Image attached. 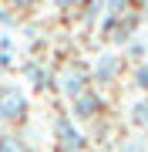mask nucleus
<instances>
[{
	"label": "nucleus",
	"mask_w": 148,
	"mask_h": 152,
	"mask_svg": "<svg viewBox=\"0 0 148 152\" xmlns=\"http://www.w3.org/2000/svg\"><path fill=\"white\" fill-rule=\"evenodd\" d=\"M27 108H30V102H27L24 85L0 81V122H20L27 115Z\"/></svg>",
	"instance_id": "1"
},
{
	"label": "nucleus",
	"mask_w": 148,
	"mask_h": 152,
	"mask_svg": "<svg viewBox=\"0 0 148 152\" xmlns=\"http://www.w3.org/2000/svg\"><path fill=\"white\" fill-rule=\"evenodd\" d=\"M54 139H57L61 152H81L84 149V135H81V129H77V122L71 115H57L54 118Z\"/></svg>",
	"instance_id": "2"
},
{
	"label": "nucleus",
	"mask_w": 148,
	"mask_h": 152,
	"mask_svg": "<svg viewBox=\"0 0 148 152\" xmlns=\"http://www.w3.org/2000/svg\"><path fill=\"white\" fill-rule=\"evenodd\" d=\"M54 85L61 88V95H64L67 102H74V98H81L84 91H88L91 75L84 68H67V71H61V78H54Z\"/></svg>",
	"instance_id": "3"
},
{
	"label": "nucleus",
	"mask_w": 148,
	"mask_h": 152,
	"mask_svg": "<svg viewBox=\"0 0 148 152\" xmlns=\"http://www.w3.org/2000/svg\"><path fill=\"white\" fill-rule=\"evenodd\" d=\"M118 71H121V54L118 51H104V54H98V61H94V68H91V81L111 85L118 78Z\"/></svg>",
	"instance_id": "4"
},
{
	"label": "nucleus",
	"mask_w": 148,
	"mask_h": 152,
	"mask_svg": "<svg viewBox=\"0 0 148 152\" xmlns=\"http://www.w3.org/2000/svg\"><path fill=\"white\" fill-rule=\"evenodd\" d=\"M104 108V98H101V91H94V88H88L81 98H74L71 102V118L74 122H81V118H94Z\"/></svg>",
	"instance_id": "5"
},
{
	"label": "nucleus",
	"mask_w": 148,
	"mask_h": 152,
	"mask_svg": "<svg viewBox=\"0 0 148 152\" xmlns=\"http://www.w3.org/2000/svg\"><path fill=\"white\" fill-rule=\"evenodd\" d=\"M24 75L34 81V88H40V91H47V88H54V75L44 68V64H37V61H27L24 64Z\"/></svg>",
	"instance_id": "6"
},
{
	"label": "nucleus",
	"mask_w": 148,
	"mask_h": 152,
	"mask_svg": "<svg viewBox=\"0 0 148 152\" xmlns=\"http://www.w3.org/2000/svg\"><path fill=\"white\" fill-rule=\"evenodd\" d=\"M138 27V14H125L121 20L115 24V34H111V41L115 44H125V41H131V34Z\"/></svg>",
	"instance_id": "7"
},
{
	"label": "nucleus",
	"mask_w": 148,
	"mask_h": 152,
	"mask_svg": "<svg viewBox=\"0 0 148 152\" xmlns=\"http://www.w3.org/2000/svg\"><path fill=\"white\" fill-rule=\"evenodd\" d=\"M128 122L138 125V129H148V95L138 98V102L131 105V112H128Z\"/></svg>",
	"instance_id": "8"
},
{
	"label": "nucleus",
	"mask_w": 148,
	"mask_h": 152,
	"mask_svg": "<svg viewBox=\"0 0 148 152\" xmlns=\"http://www.w3.org/2000/svg\"><path fill=\"white\" fill-rule=\"evenodd\" d=\"M0 152H30L27 145H24L20 135H10V132H4L0 135Z\"/></svg>",
	"instance_id": "9"
},
{
	"label": "nucleus",
	"mask_w": 148,
	"mask_h": 152,
	"mask_svg": "<svg viewBox=\"0 0 148 152\" xmlns=\"http://www.w3.org/2000/svg\"><path fill=\"white\" fill-rule=\"evenodd\" d=\"M131 85L138 88V91H148V61H142V64L135 68V75H131Z\"/></svg>",
	"instance_id": "10"
},
{
	"label": "nucleus",
	"mask_w": 148,
	"mask_h": 152,
	"mask_svg": "<svg viewBox=\"0 0 148 152\" xmlns=\"http://www.w3.org/2000/svg\"><path fill=\"white\" fill-rule=\"evenodd\" d=\"M118 152H148V145H145L142 139H128V142H121Z\"/></svg>",
	"instance_id": "11"
},
{
	"label": "nucleus",
	"mask_w": 148,
	"mask_h": 152,
	"mask_svg": "<svg viewBox=\"0 0 148 152\" xmlns=\"http://www.w3.org/2000/svg\"><path fill=\"white\" fill-rule=\"evenodd\" d=\"M0 24H14V17H10V10H4V7H0Z\"/></svg>",
	"instance_id": "12"
},
{
	"label": "nucleus",
	"mask_w": 148,
	"mask_h": 152,
	"mask_svg": "<svg viewBox=\"0 0 148 152\" xmlns=\"http://www.w3.org/2000/svg\"><path fill=\"white\" fill-rule=\"evenodd\" d=\"M94 152H111V149H94Z\"/></svg>",
	"instance_id": "13"
}]
</instances>
